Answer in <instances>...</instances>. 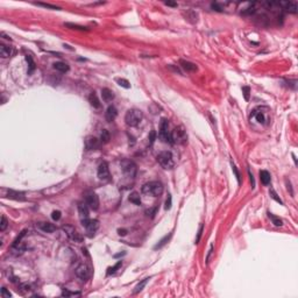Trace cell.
Wrapping results in <instances>:
<instances>
[{"label": "cell", "instance_id": "38", "mask_svg": "<svg viewBox=\"0 0 298 298\" xmlns=\"http://www.w3.org/2000/svg\"><path fill=\"white\" fill-rule=\"evenodd\" d=\"M156 140V132L155 130H151L150 133H149V136H148V143H149V146H153V143L155 142Z\"/></svg>", "mask_w": 298, "mask_h": 298}, {"label": "cell", "instance_id": "30", "mask_svg": "<svg viewBox=\"0 0 298 298\" xmlns=\"http://www.w3.org/2000/svg\"><path fill=\"white\" fill-rule=\"evenodd\" d=\"M8 197H9V198H13V199H17V200H25L23 193H20V192L9 191L8 192Z\"/></svg>", "mask_w": 298, "mask_h": 298}, {"label": "cell", "instance_id": "45", "mask_svg": "<svg viewBox=\"0 0 298 298\" xmlns=\"http://www.w3.org/2000/svg\"><path fill=\"white\" fill-rule=\"evenodd\" d=\"M213 253V244L210 246V250L209 253H207V256H206V262H209L210 261V256H211V254Z\"/></svg>", "mask_w": 298, "mask_h": 298}, {"label": "cell", "instance_id": "21", "mask_svg": "<svg viewBox=\"0 0 298 298\" xmlns=\"http://www.w3.org/2000/svg\"><path fill=\"white\" fill-rule=\"evenodd\" d=\"M260 179H261V183L263 185H268L272 181V177H270V174L267 170H261L260 171Z\"/></svg>", "mask_w": 298, "mask_h": 298}, {"label": "cell", "instance_id": "37", "mask_svg": "<svg viewBox=\"0 0 298 298\" xmlns=\"http://www.w3.org/2000/svg\"><path fill=\"white\" fill-rule=\"evenodd\" d=\"M7 226H8V221H7L6 217L2 215V217H1V223H0V231L4 232L5 229L7 228Z\"/></svg>", "mask_w": 298, "mask_h": 298}, {"label": "cell", "instance_id": "14", "mask_svg": "<svg viewBox=\"0 0 298 298\" xmlns=\"http://www.w3.org/2000/svg\"><path fill=\"white\" fill-rule=\"evenodd\" d=\"M116 116H118V111H116V108L113 106V105H110V106L107 107L106 113H105V118H106V120L108 121V122H112V121H114Z\"/></svg>", "mask_w": 298, "mask_h": 298}, {"label": "cell", "instance_id": "20", "mask_svg": "<svg viewBox=\"0 0 298 298\" xmlns=\"http://www.w3.org/2000/svg\"><path fill=\"white\" fill-rule=\"evenodd\" d=\"M102 100L106 102H110L114 99V93H113L110 89H106V88L102 90Z\"/></svg>", "mask_w": 298, "mask_h": 298}, {"label": "cell", "instance_id": "16", "mask_svg": "<svg viewBox=\"0 0 298 298\" xmlns=\"http://www.w3.org/2000/svg\"><path fill=\"white\" fill-rule=\"evenodd\" d=\"M280 6H282L283 8L289 12V13H297V4L296 2H291V1H284V2H280Z\"/></svg>", "mask_w": 298, "mask_h": 298}, {"label": "cell", "instance_id": "36", "mask_svg": "<svg viewBox=\"0 0 298 298\" xmlns=\"http://www.w3.org/2000/svg\"><path fill=\"white\" fill-rule=\"evenodd\" d=\"M269 195H270V197H272V199H275L277 203H280L281 205H283V201H282V199H281L280 197L277 196V193H276V192L274 191L272 189H270V190H269Z\"/></svg>", "mask_w": 298, "mask_h": 298}, {"label": "cell", "instance_id": "11", "mask_svg": "<svg viewBox=\"0 0 298 298\" xmlns=\"http://www.w3.org/2000/svg\"><path fill=\"white\" fill-rule=\"evenodd\" d=\"M86 204L91 210L97 211L99 209V197L96 193H90L89 196L86 197Z\"/></svg>", "mask_w": 298, "mask_h": 298}, {"label": "cell", "instance_id": "49", "mask_svg": "<svg viewBox=\"0 0 298 298\" xmlns=\"http://www.w3.org/2000/svg\"><path fill=\"white\" fill-rule=\"evenodd\" d=\"M286 185H288V190H290V193H291V196H294V191H292V187H291V183L286 181Z\"/></svg>", "mask_w": 298, "mask_h": 298}, {"label": "cell", "instance_id": "48", "mask_svg": "<svg viewBox=\"0 0 298 298\" xmlns=\"http://www.w3.org/2000/svg\"><path fill=\"white\" fill-rule=\"evenodd\" d=\"M212 7L215 8V11H218V12H221V11H223V8H221L218 4H212Z\"/></svg>", "mask_w": 298, "mask_h": 298}, {"label": "cell", "instance_id": "40", "mask_svg": "<svg viewBox=\"0 0 298 298\" xmlns=\"http://www.w3.org/2000/svg\"><path fill=\"white\" fill-rule=\"evenodd\" d=\"M171 201H173V198H171V195H168V198L165 200V210H170L171 209Z\"/></svg>", "mask_w": 298, "mask_h": 298}, {"label": "cell", "instance_id": "10", "mask_svg": "<svg viewBox=\"0 0 298 298\" xmlns=\"http://www.w3.org/2000/svg\"><path fill=\"white\" fill-rule=\"evenodd\" d=\"M76 276L80 278L82 281H88L91 277V270L86 264H79L78 267L76 268Z\"/></svg>", "mask_w": 298, "mask_h": 298}, {"label": "cell", "instance_id": "24", "mask_svg": "<svg viewBox=\"0 0 298 298\" xmlns=\"http://www.w3.org/2000/svg\"><path fill=\"white\" fill-rule=\"evenodd\" d=\"M89 102L91 104V106L94 107V108H99L100 107V102H99L98 97H97V94L94 92H92L89 96Z\"/></svg>", "mask_w": 298, "mask_h": 298}, {"label": "cell", "instance_id": "12", "mask_svg": "<svg viewBox=\"0 0 298 298\" xmlns=\"http://www.w3.org/2000/svg\"><path fill=\"white\" fill-rule=\"evenodd\" d=\"M85 147L89 150H94L100 147V141L94 136H88L85 140Z\"/></svg>", "mask_w": 298, "mask_h": 298}, {"label": "cell", "instance_id": "39", "mask_svg": "<svg viewBox=\"0 0 298 298\" xmlns=\"http://www.w3.org/2000/svg\"><path fill=\"white\" fill-rule=\"evenodd\" d=\"M242 93H244V97H245V100L248 102L249 100V94H250V89L248 86H244L242 88Z\"/></svg>", "mask_w": 298, "mask_h": 298}, {"label": "cell", "instance_id": "19", "mask_svg": "<svg viewBox=\"0 0 298 298\" xmlns=\"http://www.w3.org/2000/svg\"><path fill=\"white\" fill-rule=\"evenodd\" d=\"M252 118H254V119H256V121H258L260 124H263L264 121H266V116H264V114H263V112L258 108V110H254L253 112H252V114H250V119Z\"/></svg>", "mask_w": 298, "mask_h": 298}, {"label": "cell", "instance_id": "23", "mask_svg": "<svg viewBox=\"0 0 298 298\" xmlns=\"http://www.w3.org/2000/svg\"><path fill=\"white\" fill-rule=\"evenodd\" d=\"M12 55V48L5 45H0V56L2 58H7Z\"/></svg>", "mask_w": 298, "mask_h": 298}, {"label": "cell", "instance_id": "35", "mask_svg": "<svg viewBox=\"0 0 298 298\" xmlns=\"http://www.w3.org/2000/svg\"><path fill=\"white\" fill-rule=\"evenodd\" d=\"M65 26L71 28V29H76V31H88L86 27L83 26H78V25H73V23H65Z\"/></svg>", "mask_w": 298, "mask_h": 298}, {"label": "cell", "instance_id": "42", "mask_svg": "<svg viewBox=\"0 0 298 298\" xmlns=\"http://www.w3.org/2000/svg\"><path fill=\"white\" fill-rule=\"evenodd\" d=\"M11 296H12V295H11V292H9V291H7V289H6V288H1V297L9 298Z\"/></svg>", "mask_w": 298, "mask_h": 298}, {"label": "cell", "instance_id": "22", "mask_svg": "<svg viewBox=\"0 0 298 298\" xmlns=\"http://www.w3.org/2000/svg\"><path fill=\"white\" fill-rule=\"evenodd\" d=\"M53 67L55 70H57V71L62 72V73H64V72H68L69 71V65H68L67 63L64 62H56L53 64Z\"/></svg>", "mask_w": 298, "mask_h": 298}, {"label": "cell", "instance_id": "2", "mask_svg": "<svg viewBox=\"0 0 298 298\" xmlns=\"http://www.w3.org/2000/svg\"><path fill=\"white\" fill-rule=\"evenodd\" d=\"M143 118V113L140 110H136V108H132L127 111L126 116H125V122L126 125H128L130 127H136Z\"/></svg>", "mask_w": 298, "mask_h": 298}, {"label": "cell", "instance_id": "34", "mask_svg": "<svg viewBox=\"0 0 298 298\" xmlns=\"http://www.w3.org/2000/svg\"><path fill=\"white\" fill-rule=\"evenodd\" d=\"M231 165H232V170H233V173H234V175H235V177H236V181H238V183L240 184V183H241V175H240V173H239V170L236 169L235 164H234L233 162L231 163Z\"/></svg>", "mask_w": 298, "mask_h": 298}, {"label": "cell", "instance_id": "1", "mask_svg": "<svg viewBox=\"0 0 298 298\" xmlns=\"http://www.w3.org/2000/svg\"><path fill=\"white\" fill-rule=\"evenodd\" d=\"M142 193L144 195H149V196L153 197H158L162 195L163 192V185L161 182H157V181H154V182H149L146 183L144 185L141 189Z\"/></svg>", "mask_w": 298, "mask_h": 298}, {"label": "cell", "instance_id": "3", "mask_svg": "<svg viewBox=\"0 0 298 298\" xmlns=\"http://www.w3.org/2000/svg\"><path fill=\"white\" fill-rule=\"evenodd\" d=\"M157 162H158V164H160L163 169H167V170L173 169L175 165L174 156L168 150L161 151L160 154L157 155Z\"/></svg>", "mask_w": 298, "mask_h": 298}, {"label": "cell", "instance_id": "29", "mask_svg": "<svg viewBox=\"0 0 298 298\" xmlns=\"http://www.w3.org/2000/svg\"><path fill=\"white\" fill-rule=\"evenodd\" d=\"M149 281V278H144V280H142L140 283H139L135 288H134V294H138V292H140V291H142V289L146 286V284H147V282Z\"/></svg>", "mask_w": 298, "mask_h": 298}, {"label": "cell", "instance_id": "28", "mask_svg": "<svg viewBox=\"0 0 298 298\" xmlns=\"http://www.w3.org/2000/svg\"><path fill=\"white\" fill-rule=\"evenodd\" d=\"M110 139H111V136H110L108 130H107V129H102V134H100V142L107 143L108 141H110Z\"/></svg>", "mask_w": 298, "mask_h": 298}, {"label": "cell", "instance_id": "26", "mask_svg": "<svg viewBox=\"0 0 298 298\" xmlns=\"http://www.w3.org/2000/svg\"><path fill=\"white\" fill-rule=\"evenodd\" d=\"M129 201L133 203L135 205H141V198H140V195L138 192H132L129 195Z\"/></svg>", "mask_w": 298, "mask_h": 298}, {"label": "cell", "instance_id": "25", "mask_svg": "<svg viewBox=\"0 0 298 298\" xmlns=\"http://www.w3.org/2000/svg\"><path fill=\"white\" fill-rule=\"evenodd\" d=\"M26 61L27 63H28V67H29V69H28V75H31L36 68L35 62H34V59H33V57H31V55H26Z\"/></svg>", "mask_w": 298, "mask_h": 298}, {"label": "cell", "instance_id": "7", "mask_svg": "<svg viewBox=\"0 0 298 298\" xmlns=\"http://www.w3.org/2000/svg\"><path fill=\"white\" fill-rule=\"evenodd\" d=\"M62 229L65 232V234H67L68 238H69L71 241H73V242H83V240H84V236L82 235V234H80L79 232L77 231L73 226L65 225V226H63Z\"/></svg>", "mask_w": 298, "mask_h": 298}, {"label": "cell", "instance_id": "32", "mask_svg": "<svg viewBox=\"0 0 298 298\" xmlns=\"http://www.w3.org/2000/svg\"><path fill=\"white\" fill-rule=\"evenodd\" d=\"M116 83L120 85L121 88H124V89H129L130 88V83L127 79H125V78H118Z\"/></svg>", "mask_w": 298, "mask_h": 298}, {"label": "cell", "instance_id": "41", "mask_svg": "<svg viewBox=\"0 0 298 298\" xmlns=\"http://www.w3.org/2000/svg\"><path fill=\"white\" fill-rule=\"evenodd\" d=\"M37 6H42V7H47V8H51V9H59V7L57 6H54V5L50 4H42V2H37Z\"/></svg>", "mask_w": 298, "mask_h": 298}, {"label": "cell", "instance_id": "13", "mask_svg": "<svg viewBox=\"0 0 298 298\" xmlns=\"http://www.w3.org/2000/svg\"><path fill=\"white\" fill-rule=\"evenodd\" d=\"M78 213H79L80 221L88 220L89 218V206L86 203H79L78 204Z\"/></svg>", "mask_w": 298, "mask_h": 298}, {"label": "cell", "instance_id": "4", "mask_svg": "<svg viewBox=\"0 0 298 298\" xmlns=\"http://www.w3.org/2000/svg\"><path fill=\"white\" fill-rule=\"evenodd\" d=\"M187 141V130L184 129L183 126H177L176 128L171 132V142L177 143V144H184Z\"/></svg>", "mask_w": 298, "mask_h": 298}, {"label": "cell", "instance_id": "27", "mask_svg": "<svg viewBox=\"0 0 298 298\" xmlns=\"http://www.w3.org/2000/svg\"><path fill=\"white\" fill-rule=\"evenodd\" d=\"M171 235H173V233H170L169 235H165L163 239H161L160 241H158V244L157 245H155V247H154V249H161L163 246L167 245V242L170 240V238H171Z\"/></svg>", "mask_w": 298, "mask_h": 298}, {"label": "cell", "instance_id": "17", "mask_svg": "<svg viewBox=\"0 0 298 298\" xmlns=\"http://www.w3.org/2000/svg\"><path fill=\"white\" fill-rule=\"evenodd\" d=\"M36 226L39 227L41 231L45 232V233H53V232L56 231V227L50 223H37Z\"/></svg>", "mask_w": 298, "mask_h": 298}, {"label": "cell", "instance_id": "46", "mask_svg": "<svg viewBox=\"0 0 298 298\" xmlns=\"http://www.w3.org/2000/svg\"><path fill=\"white\" fill-rule=\"evenodd\" d=\"M118 234H119V235H121V236H125L126 234H127V231H126V229H124V228H122V229H121V228H119V229H118Z\"/></svg>", "mask_w": 298, "mask_h": 298}, {"label": "cell", "instance_id": "9", "mask_svg": "<svg viewBox=\"0 0 298 298\" xmlns=\"http://www.w3.org/2000/svg\"><path fill=\"white\" fill-rule=\"evenodd\" d=\"M98 178L100 181H110L111 179V174H110V168H108V164L106 162H102L98 167Z\"/></svg>", "mask_w": 298, "mask_h": 298}, {"label": "cell", "instance_id": "5", "mask_svg": "<svg viewBox=\"0 0 298 298\" xmlns=\"http://www.w3.org/2000/svg\"><path fill=\"white\" fill-rule=\"evenodd\" d=\"M121 170L124 173L125 176H127L129 178H134L136 176V171H138V167L134 163L133 161L130 160H122L120 163Z\"/></svg>", "mask_w": 298, "mask_h": 298}, {"label": "cell", "instance_id": "18", "mask_svg": "<svg viewBox=\"0 0 298 298\" xmlns=\"http://www.w3.org/2000/svg\"><path fill=\"white\" fill-rule=\"evenodd\" d=\"M184 17L187 21H190L191 23H196L198 21V14L192 11V9H187V12H184Z\"/></svg>", "mask_w": 298, "mask_h": 298}, {"label": "cell", "instance_id": "33", "mask_svg": "<svg viewBox=\"0 0 298 298\" xmlns=\"http://www.w3.org/2000/svg\"><path fill=\"white\" fill-rule=\"evenodd\" d=\"M268 217L272 219V224H274L275 226H282V225H283V221H282L280 218H277V217H275V215H272V213H268Z\"/></svg>", "mask_w": 298, "mask_h": 298}, {"label": "cell", "instance_id": "47", "mask_svg": "<svg viewBox=\"0 0 298 298\" xmlns=\"http://www.w3.org/2000/svg\"><path fill=\"white\" fill-rule=\"evenodd\" d=\"M248 173H249V178H250V183H252V187H255V181H254L253 175H252L250 171H248Z\"/></svg>", "mask_w": 298, "mask_h": 298}, {"label": "cell", "instance_id": "6", "mask_svg": "<svg viewBox=\"0 0 298 298\" xmlns=\"http://www.w3.org/2000/svg\"><path fill=\"white\" fill-rule=\"evenodd\" d=\"M160 139L165 143L171 142V133H169V122L167 119H162L160 125V133H158Z\"/></svg>", "mask_w": 298, "mask_h": 298}, {"label": "cell", "instance_id": "8", "mask_svg": "<svg viewBox=\"0 0 298 298\" xmlns=\"http://www.w3.org/2000/svg\"><path fill=\"white\" fill-rule=\"evenodd\" d=\"M82 225L86 228V233L89 236H93L94 233L97 232V229L99 228V221L98 220H92V219H88V220H84L82 221Z\"/></svg>", "mask_w": 298, "mask_h": 298}, {"label": "cell", "instance_id": "51", "mask_svg": "<svg viewBox=\"0 0 298 298\" xmlns=\"http://www.w3.org/2000/svg\"><path fill=\"white\" fill-rule=\"evenodd\" d=\"M125 254H126L125 252H122V253H119V254H116V255H114V258H120V256H124Z\"/></svg>", "mask_w": 298, "mask_h": 298}, {"label": "cell", "instance_id": "31", "mask_svg": "<svg viewBox=\"0 0 298 298\" xmlns=\"http://www.w3.org/2000/svg\"><path fill=\"white\" fill-rule=\"evenodd\" d=\"M121 264H122V262H121V261H118V262H116V264L113 266V267L108 268V269H107V275L110 276V275H112V274H116V270H118V269L121 267Z\"/></svg>", "mask_w": 298, "mask_h": 298}, {"label": "cell", "instance_id": "43", "mask_svg": "<svg viewBox=\"0 0 298 298\" xmlns=\"http://www.w3.org/2000/svg\"><path fill=\"white\" fill-rule=\"evenodd\" d=\"M51 218H53V220H59V218H61V212L59 211H54L53 213H51Z\"/></svg>", "mask_w": 298, "mask_h": 298}, {"label": "cell", "instance_id": "15", "mask_svg": "<svg viewBox=\"0 0 298 298\" xmlns=\"http://www.w3.org/2000/svg\"><path fill=\"white\" fill-rule=\"evenodd\" d=\"M179 64H181V67H182L187 72H195V71H197V65L195 64V63L189 62V61H185V59H181V61H179Z\"/></svg>", "mask_w": 298, "mask_h": 298}, {"label": "cell", "instance_id": "50", "mask_svg": "<svg viewBox=\"0 0 298 298\" xmlns=\"http://www.w3.org/2000/svg\"><path fill=\"white\" fill-rule=\"evenodd\" d=\"M165 5H167V6H171V7H176V6H177L176 2H170V1H165Z\"/></svg>", "mask_w": 298, "mask_h": 298}, {"label": "cell", "instance_id": "44", "mask_svg": "<svg viewBox=\"0 0 298 298\" xmlns=\"http://www.w3.org/2000/svg\"><path fill=\"white\" fill-rule=\"evenodd\" d=\"M203 231H204V226H203V225H200V227H199V231H198V234H197L196 244H198V242H199L200 238H201V234H203Z\"/></svg>", "mask_w": 298, "mask_h": 298}]
</instances>
